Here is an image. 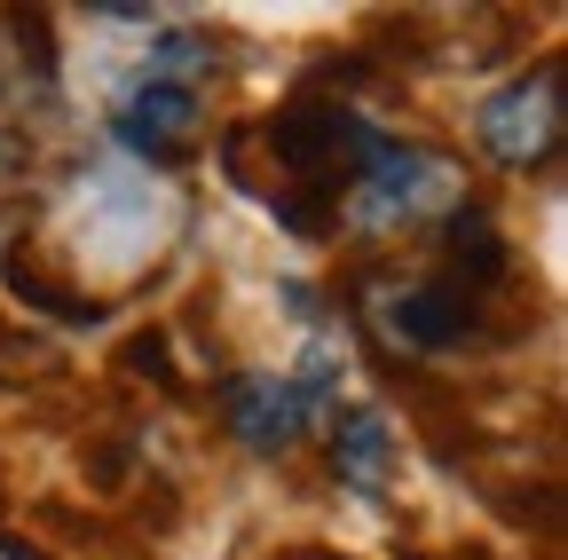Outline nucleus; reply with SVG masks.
<instances>
[{
	"label": "nucleus",
	"instance_id": "obj_4",
	"mask_svg": "<svg viewBox=\"0 0 568 560\" xmlns=\"http://www.w3.org/2000/svg\"><path fill=\"white\" fill-rule=\"evenodd\" d=\"M111 126H119V143H126L134 159L182 166V159L205 143V103H197V88H151V80H134V88L119 95Z\"/></svg>",
	"mask_w": 568,
	"mask_h": 560
},
{
	"label": "nucleus",
	"instance_id": "obj_6",
	"mask_svg": "<svg viewBox=\"0 0 568 560\" xmlns=\"http://www.w3.org/2000/svg\"><path fill=\"white\" fill-rule=\"evenodd\" d=\"M332 474L355 489V498H387V481H395V427H387V410H355L347 427L332 435Z\"/></svg>",
	"mask_w": 568,
	"mask_h": 560
},
{
	"label": "nucleus",
	"instance_id": "obj_8",
	"mask_svg": "<svg viewBox=\"0 0 568 560\" xmlns=\"http://www.w3.org/2000/svg\"><path fill=\"white\" fill-rule=\"evenodd\" d=\"M0 285H9L24 308H40V316H55V324H71V332H80V324H103V308L88 301V293H71V285H55V276L48 268H32L24 253H9V261H0Z\"/></svg>",
	"mask_w": 568,
	"mask_h": 560
},
{
	"label": "nucleus",
	"instance_id": "obj_3",
	"mask_svg": "<svg viewBox=\"0 0 568 560\" xmlns=\"http://www.w3.org/2000/svg\"><path fill=\"white\" fill-rule=\"evenodd\" d=\"M372 324L387 332L395 356H443V347L481 332V293L458 276H410V285H372Z\"/></svg>",
	"mask_w": 568,
	"mask_h": 560
},
{
	"label": "nucleus",
	"instance_id": "obj_11",
	"mask_svg": "<svg viewBox=\"0 0 568 560\" xmlns=\"http://www.w3.org/2000/svg\"><path fill=\"white\" fill-rule=\"evenodd\" d=\"M0 356H9V379H17V371L32 379V371L48 364V347H40V339H24V332H9V324H0Z\"/></svg>",
	"mask_w": 568,
	"mask_h": 560
},
{
	"label": "nucleus",
	"instance_id": "obj_7",
	"mask_svg": "<svg viewBox=\"0 0 568 560\" xmlns=\"http://www.w3.org/2000/svg\"><path fill=\"white\" fill-rule=\"evenodd\" d=\"M506 268H514V253H506V237H497V222L481 214V205H458V214H450V268L443 276H458L466 293H489Z\"/></svg>",
	"mask_w": 568,
	"mask_h": 560
},
{
	"label": "nucleus",
	"instance_id": "obj_2",
	"mask_svg": "<svg viewBox=\"0 0 568 560\" xmlns=\"http://www.w3.org/2000/svg\"><path fill=\"white\" fill-rule=\"evenodd\" d=\"M474 134H481V151L497 159V166H514V174H529V166H545L552 151H560V134H568V103H560V55H545L537 72H521V80H506L481 111H474Z\"/></svg>",
	"mask_w": 568,
	"mask_h": 560
},
{
	"label": "nucleus",
	"instance_id": "obj_5",
	"mask_svg": "<svg viewBox=\"0 0 568 560\" xmlns=\"http://www.w3.org/2000/svg\"><path fill=\"white\" fill-rule=\"evenodd\" d=\"M230 427H237V442L253 458H284L308 435V418H301V403H293L284 379H237L230 387Z\"/></svg>",
	"mask_w": 568,
	"mask_h": 560
},
{
	"label": "nucleus",
	"instance_id": "obj_10",
	"mask_svg": "<svg viewBox=\"0 0 568 560\" xmlns=\"http://www.w3.org/2000/svg\"><path fill=\"white\" fill-rule=\"evenodd\" d=\"M119 364H126L134 379H159V387H174V347H166V332H134Z\"/></svg>",
	"mask_w": 568,
	"mask_h": 560
},
{
	"label": "nucleus",
	"instance_id": "obj_1",
	"mask_svg": "<svg viewBox=\"0 0 568 560\" xmlns=\"http://www.w3.org/2000/svg\"><path fill=\"white\" fill-rule=\"evenodd\" d=\"M458 197H466V174L443 151L379 143V159L355 174V190H347V222L364 237H395V230H418L435 214H458Z\"/></svg>",
	"mask_w": 568,
	"mask_h": 560
},
{
	"label": "nucleus",
	"instance_id": "obj_9",
	"mask_svg": "<svg viewBox=\"0 0 568 560\" xmlns=\"http://www.w3.org/2000/svg\"><path fill=\"white\" fill-rule=\"evenodd\" d=\"M213 63H222V55H213L205 32H159L151 48H142V80H151V88H190V80L213 72Z\"/></svg>",
	"mask_w": 568,
	"mask_h": 560
}]
</instances>
